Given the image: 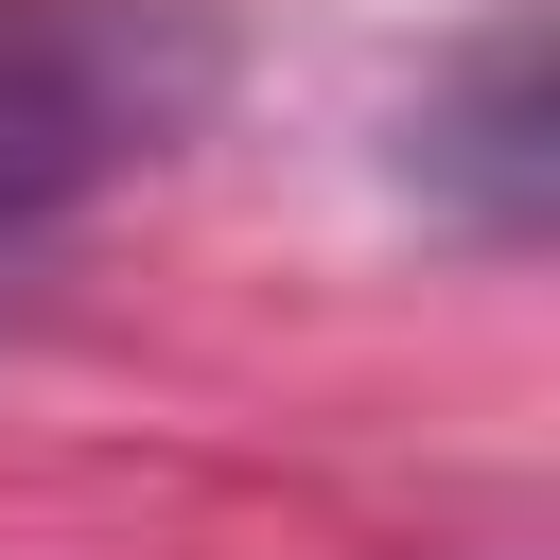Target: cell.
Listing matches in <instances>:
<instances>
[{
	"instance_id": "2",
	"label": "cell",
	"mask_w": 560,
	"mask_h": 560,
	"mask_svg": "<svg viewBox=\"0 0 560 560\" xmlns=\"http://www.w3.org/2000/svg\"><path fill=\"white\" fill-rule=\"evenodd\" d=\"M402 175L472 228V245H542V210H560V122H542V18H490L438 88H420V122H402Z\"/></svg>"
},
{
	"instance_id": "1",
	"label": "cell",
	"mask_w": 560,
	"mask_h": 560,
	"mask_svg": "<svg viewBox=\"0 0 560 560\" xmlns=\"http://www.w3.org/2000/svg\"><path fill=\"white\" fill-rule=\"evenodd\" d=\"M210 105L192 0H0V280Z\"/></svg>"
}]
</instances>
